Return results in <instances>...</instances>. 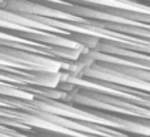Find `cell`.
<instances>
[{
	"mask_svg": "<svg viewBox=\"0 0 150 137\" xmlns=\"http://www.w3.org/2000/svg\"><path fill=\"white\" fill-rule=\"evenodd\" d=\"M49 137H74V136H65V135H55V133H49Z\"/></svg>",
	"mask_w": 150,
	"mask_h": 137,
	"instance_id": "1",
	"label": "cell"
}]
</instances>
